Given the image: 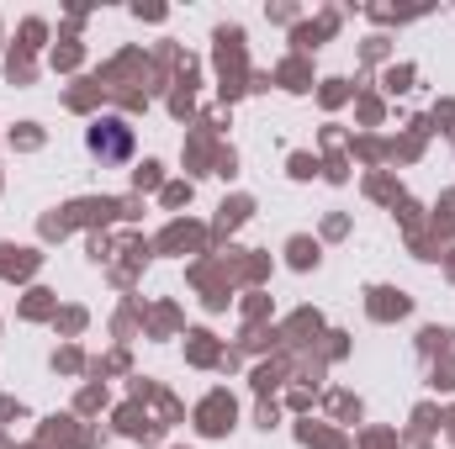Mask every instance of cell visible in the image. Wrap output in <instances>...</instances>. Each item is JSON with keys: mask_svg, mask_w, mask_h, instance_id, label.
<instances>
[{"mask_svg": "<svg viewBox=\"0 0 455 449\" xmlns=\"http://www.w3.org/2000/svg\"><path fill=\"white\" fill-rule=\"evenodd\" d=\"M85 148H91L96 159H107V164H122V159L132 154V127L116 122V116H107V122H96V127L85 132Z\"/></svg>", "mask_w": 455, "mask_h": 449, "instance_id": "6da1fadb", "label": "cell"}]
</instances>
